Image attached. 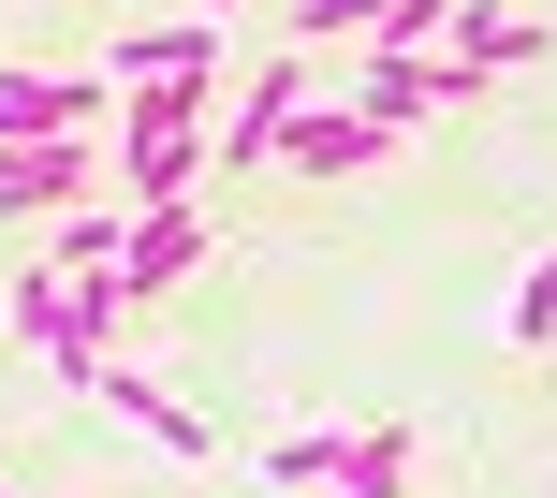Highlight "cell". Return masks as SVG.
<instances>
[{
	"instance_id": "cell-2",
	"label": "cell",
	"mask_w": 557,
	"mask_h": 498,
	"mask_svg": "<svg viewBox=\"0 0 557 498\" xmlns=\"http://www.w3.org/2000/svg\"><path fill=\"white\" fill-rule=\"evenodd\" d=\"M88 191H117L103 133H59V147H0V235L59 221V206H88Z\"/></svg>"
},
{
	"instance_id": "cell-17",
	"label": "cell",
	"mask_w": 557,
	"mask_h": 498,
	"mask_svg": "<svg viewBox=\"0 0 557 498\" xmlns=\"http://www.w3.org/2000/svg\"><path fill=\"white\" fill-rule=\"evenodd\" d=\"M206 15H250V0H206Z\"/></svg>"
},
{
	"instance_id": "cell-6",
	"label": "cell",
	"mask_w": 557,
	"mask_h": 498,
	"mask_svg": "<svg viewBox=\"0 0 557 498\" xmlns=\"http://www.w3.org/2000/svg\"><path fill=\"white\" fill-rule=\"evenodd\" d=\"M206 249H221L206 191H176V206H133V221H117V278H133V294H162V278H191Z\"/></svg>"
},
{
	"instance_id": "cell-15",
	"label": "cell",
	"mask_w": 557,
	"mask_h": 498,
	"mask_svg": "<svg viewBox=\"0 0 557 498\" xmlns=\"http://www.w3.org/2000/svg\"><path fill=\"white\" fill-rule=\"evenodd\" d=\"M513 352H557V249L513 278Z\"/></svg>"
},
{
	"instance_id": "cell-7",
	"label": "cell",
	"mask_w": 557,
	"mask_h": 498,
	"mask_svg": "<svg viewBox=\"0 0 557 498\" xmlns=\"http://www.w3.org/2000/svg\"><path fill=\"white\" fill-rule=\"evenodd\" d=\"M88 396H103V411L133 425V440L162 455V470H206V411H191V396H162V382H147L133 352H117V366H103V382H88Z\"/></svg>"
},
{
	"instance_id": "cell-18",
	"label": "cell",
	"mask_w": 557,
	"mask_h": 498,
	"mask_svg": "<svg viewBox=\"0 0 557 498\" xmlns=\"http://www.w3.org/2000/svg\"><path fill=\"white\" fill-rule=\"evenodd\" d=\"M0 498H15V470H0Z\"/></svg>"
},
{
	"instance_id": "cell-1",
	"label": "cell",
	"mask_w": 557,
	"mask_h": 498,
	"mask_svg": "<svg viewBox=\"0 0 557 498\" xmlns=\"http://www.w3.org/2000/svg\"><path fill=\"white\" fill-rule=\"evenodd\" d=\"M206 117H221V74H133L117 88V206H176L206 191Z\"/></svg>"
},
{
	"instance_id": "cell-12",
	"label": "cell",
	"mask_w": 557,
	"mask_h": 498,
	"mask_svg": "<svg viewBox=\"0 0 557 498\" xmlns=\"http://www.w3.org/2000/svg\"><path fill=\"white\" fill-rule=\"evenodd\" d=\"M337 470H352V440H337V425H294V440L264 455V484H278V498H323Z\"/></svg>"
},
{
	"instance_id": "cell-11",
	"label": "cell",
	"mask_w": 557,
	"mask_h": 498,
	"mask_svg": "<svg viewBox=\"0 0 557 498\" xmlns=\"http://www.w3.org/2000/svg\"><path fill=\"white\" fill-rule=\"evenodd\" d=\"M59 294H74V278H59L45 249H29V264L0 278V337H15V352H45V337H59Z\"/></svg>"
},
{
	"instance_id": "cell-9",
	"label": "cell",
	"mask_w": 557,
	"mask_h": 498,
	"mask_svg": "<svg viewBox=\"0 0 557 498\" xmlns=\"http://www.w3.org/2000/svg\"><path fill=\"white\" fill-rule=\"evenodd\" d=\"M133 74H221V15H176V29H117L103 88H133Z\"/></svg>"
},
{
	"instance_id": "cell-14",
	"label": "cell",
	"mask_w": 557,
	"mask_h": 498,
	"mask_svg": "<svg viewBox=\"0 0 557 498\" xmlns=\"http://www.w3.org/2000/svg\"><path fill=\"white\" fill-rule=\"evenodd\" d=\"M352 498H396L411 484V425H352V470H337Z\"/></svg>"
},
{
	"instance_id": "cell-10",
	"label": "cell",
	"mask_w": 557,
	"mask_h": 498,
	"mask_svg": "<svg viewBox=\"0 0 557 498\" xmlns=\"http://www.w3.org/2000/svg\"><path fill=\"white\" fill-rule=\"evenodd\" d=\"M455 59H470V74H529L543 29H529V15H499V0H455Z\"/></svg>"
},
{
	"instance_id": "cell-13",
	"label": "cell",
	"mask_w": 557,
	"mask_h": 498,
	"mask_svg": "<svg viewBox=\"0 0 557 498\" xmlns=\"http://www.w3.org/2000/svg\"><path fill=\"white\" fill-rule=\"evenodd\" d=\"M367 45H455V0H352Z\"/></svg>"
},
{
	"instance_id": "cell-5",
	"label": "cell",
	"mask_w": 557,
	"mask_h": 498,
	"mask_svg": "<svg viewBox=\"0 0 557 498\" xmlns=\"http://www.w3.org/2000/svg\"><path fill=\"white\" fill-rule=\"evenodd\" d=\"M59 133H117L103 74H0V147H59Z\"/></svg>"
},
{
	"instance_id": "cell-8",
	"label": "cell",
	"mask_w": 557,
	"mask_h": 498,
	"mask_svg": "<svg viewBox=\"0 0 557 498\" xmlns=\"http://www.w3.org/2000/svg\"><path fill=\"white\" fill-rule=\"evenodd\" d=\"M382 117H352V103H294V133H278V162L294 176H352V162H382Z\"/></svg>"
},
{
	"instance_id": "cell-16",
	"label": "cell",
	"mask_w": 557,
	"mask_h": 498,
	"mask_svg": "<svg viewBox=\"0 0 557 498\" xmlns=\"http://www.w3.org/2000/svg\"><path fill=\"white\" fill-rule=\"evenodd\" d=\"M264 15L294 29V45H367V29H352V0H264Z\"/></svg>"
},
{
	"instance_id": "cell-3",
	"label": "cell",
	"mask_w": 557,
	"mask_h": 498,
	"mask_svg": "<svg viewBox=\"0 0 557 498\" xmlns=\"http://www.w3.org/2000/svg\"><path fill=\"white\" fill-rule=\"evenodd\" d=\"M294 103H308V45H278L264 74H250V103L206 117V176H264V162H278V133H294Z\"/></svg>"
},
{
	"instance_id": "cell-4",
	"label": "cell",
	"mask_w": 557,
	"mask_h": 498,
	"mask_svg": "<svg viewBox=\"0 0 557 498\" xmlns=\"http://www.w3.org/2000/svg\"><path fill=\"white\" fill-rule=\"evenodd\" d=\"M117 323H133V278H74V294H59V337H45V382L59 396H88V382H103V366H117Z\"/></svg>"
}]
</instances>
